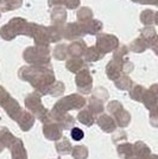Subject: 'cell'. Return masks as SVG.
I'll return each mask as SVG.
<instances>
[{
	"instance_id": "cell-3",
	"label": "cell",
	"mask_w": 158,
	"mask_h": 159,
	"mask_svg": "<svg viewBox=\"0 0 158 159\" xmlns=\"http://www.w3.org/2000/svg\"><path fill=\"white\" fill-rule=\"evenodd\" d=\"M44 135L46 139L58 141L59 139H62V131L56 125H48L44 127Z\"/></svg>"
},
{
	"instance_id": "cell-4",
	"label": "cell",
	"mask_w": 158,
	"mask_h": 159,
	"mask_svg": "<svg viewBox=\"0 0 158 159\" xmlns=\"http://www.w3.org/2000/svg\"><path fill=\"white\" fill-rule=\"evenodd\" d=\"M118 154L123 159H133L134 147L130 143H124V144L118 146Z\"/></svg>"
},
{
	"instance_id": "cell-11",
	"label": "cell",
	"mask_w": 158,
	"mask_h": 159,
	"mask_svg": "<svg viewBox=\"0 0 158 159\" xmlns=\"http://www.w3.org/2000/svg\"><path fill=\"white\" fill-rule=\"evenodd\" d=\"M147 159H158V156L157 154H151Z\"/></svg>"
},
{
	"instance_id": "cell-9",
	"label": "cell",
	"mask_w": 158,
	"mask_h": 159,
	"mask_svg": "<svg viewBox=\"0 0 158 159\" xmlns=\"http://www.w3.org/2000/svg\"><path fill=\"white\" fill-rule=\"evenodd\" d=\"M83 132H82V129H80V128H77V127H74L72 129V138L74 140H76V141H79V140H81L82 138H83Z\"/></svg>"
},
{
	"instance_id": "cell-1",
	"label": "cell",
	"mask_w": 158,
	"mask_h": 159,
	"mask_svg": "<svg viewBox=\"0 0 158 159\" xmlns=\"http://www.w3.org/2000/svg\"><path fill=\"white\" fill-rule=\"evenodd\" d=\"M134 157L133 159H147L150 156H151V150H150V147L144 144V143H142V141H137L134 145Z\"/></svg>"
},
{
	"instance_id": "cell-5",
	"label": "cell",
	"mask_w": 158,
	"mask_h": 159,
	"mask_svg": "<svg viewBox=\"0 0 158 159\" xmlns=\"http://www.w3.org/2000/svg\"><path fill=\"white\" fill-rule=\"evenodd\" d=\"M16 140H17V138L13 137L6 128H0V143L2 144L4 147L11 148V146L13 145Z\"/></svg>"
},
{
	"instance_id": "cell-10",
	"label": "cell",
	"mask_w": 158,
	"mask_h": 159,
	"mask_svg": "<svg viewBox=\"0 0 158 159\" xmlns=\"http://www.w3.org/2000/svg\"><path fill=\"white\" fill-rule=\"evenodd\" d=\"M155 112L151 113V116H150V119H151V125L155 127H158V107L157 109H153Z\"/></svg>"
},
{
	"instance_id": "cell-7",
	"label": "cell",
	"mask_w": 158,
	"mask_h": 159,
	"mask_svg": "<svg viewBox=\"0 0 158 159\" xmlns=\"http://www.w3.org/2000/svg\"><path fill=\"white\" fill-rule=\"evenodd\" d=\"M99 125L105 132H112V131L115 129L114 122L111 121V119H108L107 116H102V118L99 120Z\"/></svg>"
},
{
	"instance_id": "cell-8",
	"label": "cell",
	"mask_w": 158,
	"mask_h": 159,
	"mask_svg": "<svg viewBox=\"0 0 158 159\" xmlns=\"http://www.w3.org/2000/svg\"><path fill=\"white\" fill-rule=\"evenodd\" d=\"M72 153L74 159H87L88 157V150L85 146H76L75 148H72Z\"/></svg>"
},
{
	"instance_id": "cell-6",
	"label": "cell",
	"mask_w": 158,
	"mask_h": 159,
	"mask_svg": "<svg viewBox=\"0 0 158 159\" xmlns=\"http://www.w3.org/2000/svg\"><path fill=\"white\" fill-rule=\"evenodd\" d=\"M56 150L59 154H69L72 152V144L67 138H62L56 144Z\"/></svg>"
},
{
	"instance_id": "cell-12",
	"label": "cell",
	"mask_w": 158,
	"mask_h": 159,
	"mask_svg": "<svg viewBox=\"0 0 158 159\" xmlns=\"http://www.w3.org/2000/svg\"><path fill=\"white\" fill-rule=\"evenodd\" d=\"M2 148H4V146H2V144H1V143H0V152H1V151H2Z\"/></svg>"
},
{
	"instance_id": "cell-2",
	"label": "cell",
	"mask_w": 158,
	"mask_h": 159,
	"mask_svg": "<svg viewBox=\"0 0 158 159\" xmlns=\"http://www.w3.org/2000/svg\"><path fill=\"white\" fill-rule=\"evenodd\" d=\"M11 154L12 159H27V153L21 140L17 139L14 141V144L11 146Z\"/></svg>"
}]
</instances>
